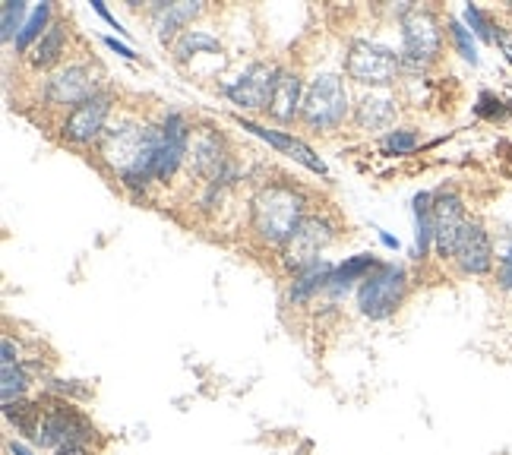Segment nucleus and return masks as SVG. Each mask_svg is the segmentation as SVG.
<instances>
[{
    "instance_id": "nucleus-32",
    "label": "nucleus",
    "mask_w": 512,
    "mask_h": 455,
    "mask_svg": "<svg viewBox=\"0 0 512 455\" xmlns=\"http://www.w3.org/2000/svg\"><path fill=\"white\" fill-rule=\"evenodd\" d=\"M497 282L503 291H512V244L506 247V253L500 256V269H497Z\"/></svg>"
},
{
    "instance_id": "nucleus-10",
    "label": "nucleus",
    "mask_w": 512,
    "mask_h": 455,
    "mask_svg": "<svg viewBox=\"0 0 512 455\" xmlns=\"http://www.w3.org/2000/svg\"><path fill=\"white\" fill-rule=\"evenodd\" d=\"M111 114V98L108 95H95L89 102H83L80 108H73L64 121V140L73 146H89L95 140L105 136V124Z\"/></svg>"
},
{
    "instance_id": "nucleus-6",
    "label": "nucleus",
    "mask_w": 512,
    "mask_h": 455,
    "mask_svg": "<svg viewBox=\"0 0 512 455\" xmlns=\"http://www.w3.org/2000/svg\"><path fill=\"white\" fill-rule=\"evenodd\" d=\"M443 35L437 19L427 10L411 7L402 13V61L411 67H427L440 57Z\"/></svg>"
},
{
    "instance_id": "nucleus-39",
    "label": "nucleus",
    "mask_w": 512,
    "mask_h": 455,
    "mask_svg": "<svg viewBox=\"0 0 512 455\" xmlns=\"http://www.w3.org/2000/svg\"><path fill=\"white\" fill-rule=\"evenodd\" d=\"M380 241L386 244V247H392V250H399V241L392 234H386V231H380Z\"/></svg>"
},
{
    "instance_id": "nucleus-40",
    "label": "nucleus",
    "mask_w": 512,
    "mask_h": 455,
    "mask_svg": "<svg viewBox=\"0 0 512 455\" xmlns=\"http://www.w3.org/2000/svg\"><path fill=\"white\" fill-rule=\"evenodd\" d=\"M509 108H512V102H509Z\"/></svg>"
},
{
    "instance_id": "nucleus-17",
    "label": "nucleus",
    "mask_w": 512,
    "mask_h": 455,
    "mask_svg": "<svg viewBox=\"0 0 512 455\" xmlns=\"http://www.w3.org/2000/svg\"><path fill=\"white\" fill-rule=\"evenodd\" d=\"M399 114V102L389 92H367L354 105V121L361 130H389Z\"/></svg>"
},
{
    "instance_id": "nucleus-36",
    "label": "nucleus",
    "mask_w": 512,
    "mask_h": 455,
    "mask_svg": "<svg viewBox=\"0 0 512 455\" xmlns=\"http://www.w3.org/2000/svg\"><path fill=\"white\" fill-rule=\"evenodd\" d=\"M54 455H92V452H89V446L76 443V446H64V449H57Z\"/></svg>"
},
{
    "instance_id": "nucleus-23",
    "label": "nucleus",
    "mask_w": 512,
    "mask_h": 455,
    "mask_svg": "<svg viewBox=\"0 0 512 455\" xmlns=\"http://www.w3.org/2000/svg\"><path fill=\"white\" fill-rule=\"evenodd\" d=\"M415 247L418 256H427L433 241H437V231H433V196L430 193H418L415 196Z\"/></svg>"
},
{
    "instance_id": "nucleus-18",
    "label": "nucleus",
    "mask_w": 512,
    "mask_h": 455,
    "mask_svg": "<svg viewBox=\"0 0 512 455\" xmlns=\"http://www.w3.org/2000/svg\"><path fill=\"white\" fill-rule=\"evenodd\" d=\"M200 13H203V4H190V0H181V4H155V35H159V42L168 45L171 38L184 26H190Z\"/></svg>"
},
{
    "instance_id": "nucleus-29",
    "label": "nucleus",
    "mask_w": 512,
    "mask_h": 455,
    "mask_svg": "<svg viewBox=\"0 0 512 455\" xmlns=\"http://www.w3.org/2000/svg\"><path fill=\"white\" fill-rule=\"evenodd\" d=\"M449 32H452V42H456V48H459V54L465 57V61L478 64V48H475V38H471V32L462 23H456V19L449 23Z\"/></svg>"
},
{
    "instance_id": "nucleus-37",
    "label": "nucleus",
    "mask_w": 512,
    "mask_h": 455,
    "mask_svg": "<svg viewBox=\"0 0 512 455\" xmlns=\"http://www.w3.org/2000/svg\"><path fill=\"white\" fill-rule=\"evenodd\" d=\"M7 452L10 455H35L26 443H19V440H13V443H7Z\"/></svg>"
},
{
    "instance_id": "nucleus-11",
    "label": "nucleus",
    "mask_w": 512,
    "mask_h": 455,
    "mask_svg": "<svg viewBox=\"0 0 512 455\" xmlns=\"http://www.w3.org/2000/svg\"><path fill=\"white\" fill-rule=\"evenodd\" d=\"M98 79L89 67L83 64H70L64 70H57L48 86H45V98L51 105H70V108H80L89 98H95L98 92Z\"/></svg>"
},
{
    "instance_id": "nucleus-15",
    "label": "nucleus",
    "mask_w": 512,
    "mask_h": 455,
    "mask_svg": "<svg viewBox=\"0 0 512 455\" xmlns=\"http://www.w3.org/2000/svg\"><path fill=\"white\" fill-rule=\"evenodd\" d=\"M190 162H193L196 174L206 177V181H209L212 187L231 184L228 177H234V168H231V162H228L222 140H219V136H215V133L203 130L200 136H196L193 152H190Z\"/></svg>"
},
{
    "instance_id": "nucleus-27",
    "label": "nucleus",
    "mask_w": 512,
    "mask_h": 455,
    "mask_svg": "<svg viewBox=\"0 0 512 455\" xmlns=\"http://www.w3.org/2000/svg\"><path fill=\"white\" fill-rule=\"evenodd\" d=\"M23 19H26V4L23 0H7L4 10H0V38L4 42H10L13 35L23 32Z\"/></svg>"
},
{
    "instance_id": "nucleus-5",
    "label": "nucleus",
    "mask_w": 512,
    "mask_h": 455,
    "mask_svg": "<svg viewBox=\"0 0 512 455\" xmlns=\"http://www.w3.org/2000/svg\"><path fill=\"white\" fill-rule=\"evenodd\" d=\"M95 437V427L89 424L86 414L76 411L70 402L54 399L45 414H42V430H38V443L48 449H64V446H76L83 443L89 446V440Z\"/></svg>"
},
{
    "instance_id": "nucleus-3",
    "label": "nucleus",
    "mask_w": 512,
    "mask_h": 455,
    "mask_svg": "<svg viewBox=\"0 0 512 455\" xmlns=\"http://www.w3.org/2000/svg\"><path fill=\"white\" fill-rule=\"evenodd\" d=\"M408 275L396 263H380L358 288V307L367 320H389L405 301Z\"/></svg>"
},
{
    "instance_id": "nucleus-33",
    "label": "nucleus",
    "mask_w": 512,
    "mask_h": 455,
    "mask_svg": "<svg viewBox=\"0 0 512 455\" xmlns=\"http://www.w3.org/2000/svg\"><path fill=\"white\" fill-rule=\"evenodd\" d=\"M92 10H95L98 16H102V19H105V23H108V26H114L117 32H124V29H121V23H117V19H114V16L108 13V7L102 4V0H92Z\"/></svg>"
},
{
    "instance_id": "nucleus-9",
    "label": "nucleus",
    "mask_w": 512,
    "mask_h": 455,
    "mask_svg": "<svg viewBox=\"0 0 512 455\" xmlns=\"http://www.w3.org/2000/svg\"><path fill=\"white\" fill-rule=\"evenodd\" d=\"M275 73H279V67L250 64L234 83L225 86V95L231 98V105H238L244 111H266L275 86Z\"/></svg>"
},
{
    "instance_id": "nucleus-25",
    "label": "nucleus",
    "mask_w": 512,
    "mask_h": 455,
    "mask_svg": "<svg viewBox=\"0 0 512 455\" xmlns=\"http://www.w3.org/2000/svg\"><path fill=\"white\" fill-rule=\"evenodd\" d=\"M48 19H51V4H38V7L29 13L23 32L16 35V51H32V45L48 32Z\"/></svg>"
},
{
    "instance_id": "nucleus-35",
    "label": "nucleus",
    "mask_w": 512,
    "mask_h": 455,
    "mask_svg": "<svg viewBox=\"0 0 512 455\" xmlns=\"http://www.w3.org/2000/svg\"><path fill=\"white\" fill-rule=\"evenodd\" d=\"M497 45L503 48V54H506V61L512 64V32H500V38H497Z\"/></svg>"
},
{
    "instance_id": "nucleus-20",
    "label": "nucleus",
    "mask_w": 512,
    "mask_h": 455,
    "mask_svg": "<svg viewBox=\"0 0 512 455\" xmlns=\"http://www.w3.org/2000/svg\"><path fill=\"white\" fill-rule=\"evenodd\" d=\"M64 45H67V26H64V23H51L48 32L32 45V51H29V64H32L35 70H48V67H54L57 61H61Z\"/></svg>"
},
{
    "instance_id": "nucleus-7",
    "label": "nucleus",
    "mask_w": 512,
    "mask_h": 455,
    "mask_svg": "<svg viewBox=\"0 0 512 455\" xmlns=\"http://www.w3.org/2000/svg\"><path fill=\"white\" fill-rule=\"evenodd\" d=\"M332 225L320 215H307V219L298 225L288 241L282 244V263L298 275L304 269H310L313 263H320V253L332 244Z\"/></svg>"
},
{
    "instance_id": "nucleus-1",
    "label": "nucleus",
    "mask_w": 512,
    "mask_h": 455,
    "mask_svg": "<svg viewBox=\"0 0 512 455\" xmlns=\"http://www.w3.org/2000/svg\"><path fill=\"white\" fill-rule=\"evenodd\" d=\"M307 200L288 184H269L253 196V231L269 244H285L307 219Z\"/></svg>"
},
{
    "instance_id": "nucleus-31",
    "label": "nucleus",
    "mask_w": 512,
    "mask_h": 455,
    "mask_svg": "<svg viewBox=\"0 0 512 455\" xmlns=\"http://www.w3.org/2000/svg\"><path fill=\"white\" fill-rule=\"evenodd\" d=\"M475 111H478L481 117H503V114L509 111V105H503L500 98H494V95H490V92H484V95L478 98Z\"/></svg>"
},
{
    "instance_id": "nucleus-14",
    "label": "nucleus",
    "mask_w": 512,
    "mask_h": 455,
    "mask_svg": "<svg viewBox=\"0 0 512 455\" xmlns=\"http://www.w3.org/2000/svg\"><path fill=\"white\" fill-rule=\"evenodd\" d=\"M234 121H238V127L250 130L253 136H260V140H266L269 146H275L282 155L294 158V162L304 165L307 171H313V174H326L323 158H320L317 152H313L304 140H298V136H291V133H285V130H269V127H263V124H253V121H247V117H241V114H234Z\"/></svg>"
},
{
    "instance_id": "nucleus-38",
    "label": "nucleus",
    "mask_w": 512,
    "mask_h": 455,
    "mask_svg": "<svg viewBox=\"0 0 512 455\" xmlns=\"http://www.w3.org/2000/svg\"><path fill=\"white\" fill-rule=\"evenodd\" d=\"M4 361H19V354H16V348H13L10 339H4Z\"/></svg>"
},
{
    "instance_id": "nucleus-26",
    "label": "nucleus",
    "mask_w": 512,
    "mask_h": 455,
    "mask_svg": "<svg viewBox=\"0 0 512 455\" xmlns=\"http://www.w3.org/2000/svg\"><path fill=\"white\" fill-rule=\"evenodd\" d=\"M0 370H4V386H0V395H4V405H13L26 395L29 389V377L19 361H0Z\"/></svg>"
},
{
    "instance_id": "nucleus-34",
    "label": "nucleus",
    "mask_w": 512,
    "mask_h": 455,
    "mask_svg": "<svg viewBox=\"0 0 512 455\" xmlns=\"http://www.w3.org/2000/svg\"><path fill=\"white\" fill-rule=\"evenodd\" d=\"M105 45H108L111 51H117L121 57H127V61H136V51H133V48H127V45H121V42H117V38H105Z\"/></svg>"
},
{
    "instance_id": "nucleus-16",
    "label": "nucleus",
    "mask_w": 512,
    "mask_h": 455,
    "mask_svg": "<svg viewBox=\"0 0 512 455\" xmlns=\"http://www.w3.org/2000/svg\"><path fill=\"white\" fill-rule=\"evenodd\" d=\"M304 83L301 76L294 70H285L279 67V73H275V86H272V98H269V114L275 117L279 124H291L294 117H298L304 111Z\"/></svg>"
},
{
    "instance_id": "nucleus-19",
    "label": "nucleus",
    "mask_w": 512,
    "mask_h": 455,
    "mask_svg": "<svg viewBox=\"0 0 512 455\" xmlns=\"http://www.w3.org/2000/svg\"><path fill=\"white\" fill-rule=\"evenodd\" d=\"M332 269H336V266L326 263V260H320V263H313L310 269L298 272V275H294L291 288H288V301H291V304H304V301L313 298V294L326 291Z\"/></svg>"
},
{
    "instance_id": "nucleus-12",
    "label": "nucleus",
    "mask_w": 512,
    "mask_h": 455,
    "mask_svg": "<svg viewBox=\"0 0 512 455\" xmlns=\"http://www.w3.org/2000/svg\"><path fill=\"white\" fill-rule=\"evenodd\" d=\"M159 127H162V146H159V165H155V181H168L190 155V124L184 114L171 111Z\"/></svg>"
},
{
    "instance_id": "nucleus-4",
    "label": "nucleus",
    "mask_w": 512,
    "mask_h": 455,
    "mask_svg": "<svg viewBox=\"0 0 512 455\" xmlns=\"http://www.w3.org/2000/svg\"><path fill=\"white\" fill-rule=\"evenodd\" d=\"M402 54H396L386 45H377V42H354L348 48V57H345V73L348 79L361 86H373V89H386L399 79L402 73Z\"/></svg>"
},
{
    "instance_id": "nucleus-28",
    "label": "nucleus",
    "mask_w": 512,
    "mask_h": 455,
    "mask_svg": "<svg viewBox=\"0 0 512 455\" xmlns=\"http://www.w3.org/2000/svg\"><path fill=\"white\" fill-rule=\"evenodd\" d=\"M418 149V133L415 130H408V127H402V130H389L386 136H383V152L386 155H411Z\"/></svg>"
},
{
    "instance_id": "nucleus-13",
    "label": "nucleus",
    "mask_w": 512,
    "mask_h": 455,
    "mask_svg": "<svg viewBox=\"0 0 512 455\" xmlns=\"http://www.w3.org/2000/svg\"><path fill=\"white\" fill-rule=\"evenodd\" d=\"M452 263L465 275H487L494 269V244H490V234L478 222L465 225L456 253H452Z\"/></svg>"
},
{
    "instance_id": "nucleus-30",
    "label": "nucleus",
    "mask_w": 512,
    "mask_h": 455,
    "mask_svg": "<svg viewBox=\"0 0 512 455\" xmlns=\"http://www.w3.org/2000/svg\"><path fill=\"white\" fill-rule=\"evenodd\" d=\"M465 19H468V23H471V29H475V35L481 38V42H487V45H494L497 42V32H494V26H490V19L475 7V4H468L465 7Z\"/></svg>"
},
{
    "instance_id": "nucleus-2",
    "label": "nucleus",
    "mask_w": 512,
    "mask_h": 455,
    "mask_svg": "<svg viewBox=\"0 0 512 455\" xmlns=\"http://www.w3.org/2000/svg\"><path fill=\"white\" fill-rule=\"evenodd\" d=\"M351 111L345 79L339 73H320L304 95V124L313 130H336Z\"/></svg>"
},
{
    "instance_id": "nucleus-22",
    "label": "nucleus",
    "mask_w": 512,
    "mask_h": 455,
    "mask_svg": "<svg viewBox=\"0 0 512 455\" xmlns=\"http://www.w3.org/2000/svg\"><path fill=\"white\" fill-rule=\"evenodd\" d=\"M42 402H26V399H19L13 405H4V418L23 433V437L29 440H38V430H42Z\"/></svg>"
},
{
    "instance_id": "nucleus-21",
    "label": "nucleus",
    "mask_w": 512,
    "mask_h": 455,
    "mask_svg": "<svg viewBox=\"0 0 512 455\" xmlns=\"http://www.w3.org/2000/svg\"><path fill=\"white\" fill-rule=\"evenodd\" d=\"M380 263L373 260L370 253H358V256H351V260H345L342 266H336L332 269V275H329V285H326V291L329 294H345L354 282H364L367 275L377 269Z\"/></svg>"
},
{
    "instance_id": "nucleus-8",
    "label": "nucleus",
    "mask_w": 512,
    "mask_h": 455,
    "mask_svg": "<svg viewBox=\"0 0 512 455\" xmlns=\"http://www.w3.org/2000/svg\"><path fill=\"white\" fill-rule=\"evenodd\" d=\"M465 225H468V219H465V206L459 200V193L440 190L437 196H433V231H437L433 247H437V253L443 256V260H452Z\"/></svg>"
},
{
    "instance_id": "nucleus-24",
    "label": "nucleus",
    "mask_w": 512,
    "mask_h": 455,
    "mask_svg": "<svg viewBox=\"0 0 512 455\" xmlns=\"http://www.w3.org/2000/svg\"><path fill=\"white\" fill-rule=\"evenodd\" d=\"M190 54H222V45H219V38L193 29V32H184L181 38H177V45H174V57L181 64L187 61Z\"/></svg>"
}]
</instances>
